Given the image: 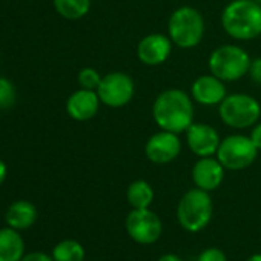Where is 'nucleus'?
<instances>
[{"label": "nucleus", "instance_id": "f257e3e1", "mask_svg": "<svg viewBox=\"0 0 261 261\" xmlns=\"http://www.w3.org/2000/svg\"><path fill=\"white\" fill-rule=\"evenodd\" d=\"M194 100L191 94L180 88L162 91L152 103V118L155 124L169 133L185 134L195 121Z\"/></svg>", "mask_w": 261, "mask_h": 261}, {"label": "nucleus", "instance_id": "f03ea898", "mask_svg": "<svg viewBox=\"0 0 261 261\" xmlns=\"http://www.w3.org/2000/svg\"><path fill=\"white\" fill-rule=\"evenodd\" d=\"M221 27L238 42H249L261 36V4L258 0H230L223 8Z\"/></svg>", "mask_w": 261, "mask_h": 261}, {"label": "nucleus", "instance_id": "7ed1b4c3", "mask_svg": "<svg viewBox=\"0 0 261 261\" xmlns=\"http://www.w3.org/2000/svg\"><path fill=\"white\" fill-rule=\"evenodd\" d=\"M204 19L194 7H180L169 16L168 36L177 48L192 49L198 46L204 37Z\"/></svg>", "mask_w": 261, "mask_h": 261}, {"label": "nucleus", "instance_id": "20e7f679", "mask_svg": "<svg viewBox=\"0 0 261 261\" xmlns=\"http://www.w3.org/2000/svg\"><path fill=\"white\" fill-rule=\"evenodd\" d=\"M252 59L247 54V51L235 43H226L217 46L207 60V66L211 74L227 82H237L241 80L244 75L249 74Z\"/></svg>", "mask_w": 261, "mask_h": 261}, {"label": "nucleus", "instance_id": "39448f33", "mask_svg": "<svg viewBox=\"0 0 261 261\" xmlns=\"http://www.w3.org/2000/svg\"><path fill=\"white\" fill-rule=\"evenodd\" d=\"M214 203L211 194L200 188H192L183 194L177 206V220L180 226L192 233L203 230L212 220Z\"/></svg>", "mask_w": 261, "mask_h": 261}, {"label": "nucleus", "instance_id": "423d86ee", "mask_svg": "<svg viewBox=\"0 0 261 261\" xmlns=\"http://www.w3.org/2000/svg\"><path fill=\"white\" fill-rule=\"evenodd\" d=\"M218 115L229 127L247 129L259 121L261 105L253 95L244 92L227 94L218 105Z\"/></svg>", "mask_w": 261, "mask_h": 261}, {"label": "nucleus", "instance_id": "0eeeda50", "mask_svg": "<svg viewBox=\"0 0 261 261\" xmlns=\"http://www.w3.org/2000/svg\"><path fill=\"white\" fill-rule=\"evenodd\" d=\"M258 149L250 137L243 134H230L221 139L215 157L227 171H243L249 168L258 155Z\"/></svg>", "mask_w": 261, "mask_h": 261}, {"label": "nucleus", "instance_id": "6e6552de", "mask_svg": "<svg viewBox=\"0 0 261 261\" xmlns=\"http://www.w3.org/2000/svg\"><path fill=\"white\" fill-rule=\"evenodd\" d=\"M97 94L101 105L118 109L133 101L136 95V82L123 71H112L101 77Z\"/></svg>", "mask_w": 261, "mask_h": 261}, {"label": "nucleus", "instance_id": "1a4fd4ad", "mask_svg": "<svg viewBox=\"0 0 261 261\" xmlns=\"http://www.w3.org/2000/svg\"><path fill=\"white\" fill-rule=\"evenodd\" d=\"M124 227L127 235L139 244H154L163 233L160 217L149 207L130 211L124 220Z\"/></svg>", "mask_w": 261, "mask_h": 261}, {"label": "nucleus", "instance_id": "9d476101", "mask_svg": "<svg viewBox=\"0 0 261 261\" xmlns=\"http://www.w3.org/2000/svg\"><path fill=\"white\" fill-rule=\"evenodd\" d=\"M181 139L175 133L160 129L145 145V155L154 165H169L181 152Z\"/></svg>", "mask_w": 261, "mask_h": 261}, {"label": "nucleus", "instance_id": "9b49d317", "mask_svg": "<svg viewBox=\"0 0 261 261\" xmlns=\"http://www.w3.org/2000/svg\"><path fill=\"white\" fill-rule=\"evenodd\" d=\"M186 145L194 155L200 157H214L221 143L218 130L201 121H194L186 130Z\"/></svg>", "mask_w": 261, "mask_h": 261}, {"label": "nucleus", "instance_id": "f8f14e48", "mask_svg": "<svg viewBox=\"0 0 261 261\" xmlns=\"http://www.w3.org/2000/svg\"><path fill=\"white\" fill-rule=\"evenodd\" d=\"M174 49L169 36L152 33L140 39L137 43V59L146 66H160L168 62Z\"/></svg>", "mask_w": 261, "mask_h": 261}, {"label": "nucleus", "instance_id": "ddd939ff", "mask_svg": "<svg viewBox=\"0 0 261 261\" xmlns=\"http://www.w3.org/2000/svg\"><path fill=\"white\" fill-rule=\"evenodd\" d=\"M227 95L226 85L214 74L197 77L191 85V97L201 106H218Z\"/></svg>", "mask_w": 261, "mask_h": 261}, {"label": "nucleus", "instance_id": "4468645a", "mask_svg": "<svg viewBox=\"0 0 261 261\" xmlns=\"http://www.w3.org/2000/svg\"><path fill=\"white\" fill-rule=\"evenodd\" d=\"M224 172L226 169L217 157H200L192 166V181L195 188L212 192L221 186Z\"/></svg>", "mask_w": 261, "mask_h": 261}, {"label": "nucleus", "instance_id": "2eb2a0df", "mask_svg": "<svg viewBox=\"0 0 261 261\" xmlns=\"http://www.w3.org/2000/svg\"><path fill=\"white\" fill-rule=\"evenodd\" d=\"M100 97L97 91L80 88L74 91L66 100V112L75 121H88L98 114Z\"/></svg>", "mask_w": 261, "mask_h": 261}, {"label": "nucleus", "instance_id": "dca6fc26", "mask_svg": "<svg viewBox=\"0 0 261 261\" xmlns=\"http://www.w3.org/2000/svg\"><path fill=\"white\" fill-rule=\"evenodd\" d=\"M37 217L39 212L36 204L28 200H17L11 203L5 214L7 224L16 230H28L36 224Z\"/></svg>", "mask_w": 261, "mask_h": 261}, {"label": "nucleus", "instance_id": "f3484780", "mask_svg": "<svg viewBox=\"0 0 261 261\" xmlns=\"http://www.w3.org/2000/svg\"><path fill=\"white\" fill-rule=\"evenodd\" d=\"M25 256V243L20 230L10 226L0 229V261H22Z\"/></svg>", "mask_w": 261, "mask_h": 261}, {"label": "nucleus", "instance_id": "a211bd4d", "mask_svg": "<svg viewBox=\"0 0 261 261\" xmlns=\"http://www.w3.org/2000/svg\"><path fill=\"white\" fill-rule=\"evenodd\" d=\"M126 200L133 209L149 207L154 201V189L146 180H134L126 189Z\"/></svg>", "mask_w": 261, "mask_h": 261}, {"label": "nucleus", "instance_id": "6ab92c4d", "mask_svg": "<svg viewBox=\"0 0 261 261\" xmlns=\"http://www.w3.org/2000/svg\"><path fill=\"white\" fill-rule=\"evenodd\" d=\"M57 14L66 20H80L91 10V0H53Z\"/></svg>", "mask_w": 261, "mask_h": 261}, {"label": "nucleus", "instance_id": "aec40b11", "mask_svg": "<svg viewBox=\"0 0 261 261\" xmlns=\"http://www.w3.org/2000/svg\"><path fill=\"white\" fill-rule=\"evenodd\" d=\"M51 255L54 261H85V247L77 240L68 238L59 241Z\"/></svg>", "mask_w": 261, "mask_h": 261}, {"label": "nucleus", "instance_id": "412c9836", "mask_svg": "<svg viewBox=\"0 0 261 261\" xmlns=\"http://www.w3.org/2000/svg\"><path fill=\"white\" fill-rule=\"evenodd\" d=\"M17 98V89L11 80L0 77V109H10L14 106Z\"/></svg>", "mask_w": 261, "mask_h": 261}, {"label": "nucleus", "instance_id": "4be33fe9", "mask_svg": "<svg viewBox=\"0 0 261 261\" xmlns=\"http://www.w3.org/2000/svg\"><path fill=\"white\" fill-rule=\"evenodd\" d=\"M101 74L95 69V68H83L79 75H77V82L80 85V88H85V89H92V91H97L100 82H101Z\"/></svg>", "mask_w": 261, "mask_h": 261}, {"label": "nucleus", "instance_id": "5701e85b", "mask_svg": "<svg viewBox=\"0 0 261 261\" xmlns=\"http://www.w3.org/2000/svg\"><path fill=\"white\" fill-rule=\"evenodd\" d=\"M197 261H227L226 253L218 249V247H207L204 249L200 255Z\"/></svg>", "mask_w": 261, "mask_h": 261}, {"label": "nucleus", "instance_id": "b1692460", "mask_svg": "<svg viewBox=\"0 0 261 261\" xmlns=\"http://www.w3.org/2000/svg\"><path fill=\"white\" fill-rule=\"evenodd\" d=\"M249 75H250V79H252L255 83L261 85V57L252 60L250 69H249Z\"/></svg>", "mask_w": 261, "mask_h": 261}, {"label": "nucleus", "instance_id": "393cba45", "mask_svg": "<svg viewBox=\"0 0 261 261\" xmlns=\"http://www.w3.org/2000/svg\"><path fill=\"white\" fill-rule=\"evenodd\" d=\"M22 261H54L53 255H48L45 252H31V253H25V256L22 258Z\"/></svg>", "mask_w": 261, "mask_h": 261}, {"label": "nucleus", "instance_id": "a878e982", "mask_svg": "<svg viewBox=\"0 0 261 261\" xmlns=\"http://www.w3.org/2000/svg\"><path fill=\"white\" fill-rule=\"evenodd\" d=\"M250 140L252 143L255 145V148L258 151H261V121H258L256 124L252 126V130H250Z\"/></svg>", "mask_w": 261, "mask_h": 261}, {"label": "nucleus", "instance_id": "bb28decb", "mask_svg": "<svg viewBox=\"0 0 261 261\" xmlns=\"http://www.w3.org/2000/svg\"><path fill=\"white\" fill-rule=\"evenodd\" d=\"M7 175H8V168L4 160H0V186H2L4 181L7 180Z\"/></svg>", "mask_w": 261, "mask_h": 261}, {"label": "nucleus", "instance_id": "cd10ccee", "mask_svg": "<svg viewBox=\"0 0 261 261\" xmlns=\"http://www.w3.org/2000/svg\"><path fill=\"white\" fill-rule=\"evenodd\" d=\"M157 261H183V259L178 255H175V253H165Z\"/></svg>", "mask_w": 261, "mask_h": 261}, {"label": "nucleus", "instance_id": "c85d7f7f", "mask_svg": "<svg viewBox=\"0 0 261 261\" xmlns=\"http://www.w3.org/2000/svg\"><path fill=\"white\" fill-rule=\"evenodd\" d=\"M246 261H261V253H253V255H250Z\"/></svg>", "mask_w": 261, "mask_h": 261}]
</instances>
